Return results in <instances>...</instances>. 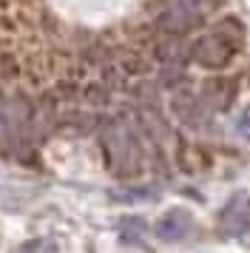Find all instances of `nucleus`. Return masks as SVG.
<instances>
[{
  "instance_id": "nucleus-1",
  "label": "nucleus",
  "mask_w": 250,
  "mask_h": 253,
  "mask_svg": "<svg viewBox=\"0 0 250 253\" xmlns=\"http://www.w3.org/2000/svg\"><path fill=\"white\" fill-rule=\"evenodd\" d=\"M233 48L236 46H230L222 35H205V37H199V40H193L191 57L196 60L199 66H205V69H222V66L230 63Z\"/></svg>"
},
{
  "instance_id": "nucleus-2",
  "label": "nucleus",
  "mask_w": 250,
  "mask_h": 253,
  "mask_svg": "<svg viewBox=\"0 0 250 253\" xmlns=\"http://www.w3.org/2000/svg\"><path fill=\"white\" fill-rule=\"evenodd\" d=\"M191 228H193L191 213H188L185 208H173V211H168V213L154 225V233H157L162 242H179L191 233Z\"/></svg>"
},
{
  "instance_id": "nucleus-3",
  "label": "nucleus",
  "mask_w": 250,
  "mask_h": 253,
  "mask_svg": "<svg viewBox=\"0 0 250 253\" xmlns=\"http://www.w3.org/2000/svg\"><path fill=\"white\" fill-rule=\"evenodd\" d=\"M114 202H139V199H157V191L151 188H139V191H128V194H111Z\"/></svg>"
}]
</instances>
